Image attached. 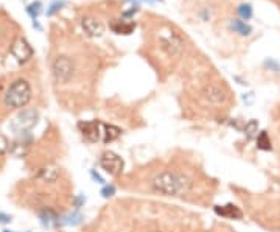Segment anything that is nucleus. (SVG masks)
Segmentation results:
<instances>
[{
  "instance_id": "nucleus-1",
  "label": "nucleus",
  "mask_w": 280,
  "mask_h": 232,
  "mask_svg": "<svg viewBox=\"0 0 280 232\" xmlns=\"http://www.w3.org/2000/svg\"><path fill=\"white\" fill-rule=\"evenodd\" d=\"M50 33V71L56 89L69 95H90L101 71V50L87 42V36L59 24Z\"/></svg>"
},
{
  "instance_id": "nucleus-2",
  "label": "nucleus",
  "mask_w": 280,
  "mask_h": 232,
  "mask_svg": "<svg viewBox=\"0 0 280 232\" xmlns=\"http://www.w3.org/2000/svg\"><path fill=\"white\" fill-rule=\"evenodd\" d=\"M145 58L154 64L157 72H173L175 67L193 50L182 28L162 14L147 11L140 18Z\"/></svg>"
},
{
  "instance_id": "nucleus-3",
  "label": "nucleus",
  "mask_w": 280,
  "mask_h": 232,
  "mask_svg": "<svg viewBox=\"0 0 280 232\" xmlns=\"http://www.w3.org/2000/svg\"><path fill=\"white\" fill-rule=\"evenodd\" d=\"M184 16L196 25H207L212 28L223 27L226 22L237 19V0H178Z\"/></svg>"
},
{
  "instance_id": "nucleus-4",
  "label": "nucleus",
  "mask_w": 280,
  "mask_h": 232,
  "mask_svg": "<svg viewBox=\"0 0 280 232\" xmlns=\"http://www.w3.org/2000/svg\"><path fill=\"white\" fill-rule=\"evenodd\" d=\"M201 80L202 83L199 84L198 95L204 103L214 107H228L232 103V95L228 84L223 78H218L214 72L210 73L209 67H206V72L201 75Z\"/></svg>"
},
{
  "instance_id": "nucleus-5",
  "label": "nucleus",
  "mask_w": 280,
  "mask_h": 232,
  "mask_svg": "<svg viewBox=\"0 0 280 232\" xmlns=\"http://www.w3.org/2000/svg\"><path fill=\"white\" fill-rule=\"evenodd\" d=\"M109 3L103 5H87L81 6L78 11V22L87 37H101L106 32V28H111L109 22H106L109 14Z\"/></svg>"
},
{
  "instance_id": "nucleus-6",
  "label": "nucleus",
  "mask_w": 280,
  "mask_h": 232,
  "mask_svg": "<svg viewBox=\"0 0 280 232\" xmlns=\"http://www.w3.org/2000/svg\"><path fill=\"white\" fill-rule=\"evenodd\" d=\"M33 98V86L27 76L16 75L6 84L2 92V103L11 111L25 107Z\"/></svg>"
},
{
  "instance_id": "nucleus-7",
  "label": "nucleus",
  "mask_w": 280,
  "mask_h": 232,
  "mask_svg": "<svg viewBox=\"0 0 280 232\" xmlns=\"http://www.w3.org/2000/svg\"><path fill=\"white\" fill-rule=\"evenodd\" d=\"M151 185L161 195L179 196L192 189V181L176 170H162L153 178Z\"/></svg>"
},
{
  "instance_id": "nucleus-8",
  "label": "nucleus",
  "mask_w": 280,
  "mask_h": 232,
  "mask_svg": "<svg viewBox=\"0 0 280 232\" xmlns=\"http://www.w3.org/2000/svg\"><path fill=\"white\" fill-rule=\"evenodd\" d=\"M37 120H39V112L36 109H24L11 120L10 129L16 134H24L36 126Z\"/></svg>"
},
{
  "instance_id": "nucleus-9",
  "label": "nucleus",
  "mask_w": 280,
  "mask_h": 232,
  "mask_svg": "<svg viewBox=\"0 0 280 232\" xmlns=\"http://www.w3.org/2000/svg\"><path fill=\"white\" fill-rule=\"evenodd\" d=\"M19 37H20L19 27L14 24L11 18H8L6 14L0 11V49L6 47L5 44H8L10 49H13L14 42H16Z\"/></svg>"
},
{
  "instance_id": "nucleus-10",
  "label": "nucleus",
  "mask_w": 280,
  "mask_h": 232,
  "mask_svg": "<svg viewBox=\"0 0 280 232\" xmlns=\"http://www.w3.org/2000/svg\"><path fill=\"white\" fill-rule=\"evenodd\" d=\"M98 164L104 170L106 173H109L111 176H118L123 172V159L122 156H118L114 151H104L101 153L100 159H98Z\"/></svg>"
},
{
  "instance_id": "nucleus-11",
  "label": "nucleus",
  "mask_w": 280,
  "mask_h": 232,
  "mask_svg": "<svg viewBox=\"0 0 280 232\" xmlns=\"http://www.w3.org/2000/svg\"><path fill=\"white\" fill-rule=\"evenodd\" d=\"M78 128L81 131L82 137H84L87 142L95 143L98 141H103V123L101 122H98V120L80 122Z\"/></svg>"
},
{
  "instance_id": "nucleus-12",
  "label": "nucleus",
  "mask_w": 280,
  "mask_h": 232,
  "mask_svg": "<svg viewBox=\"0 0 280 232\" xmlns=\"http://www.w3.org/2000/svg\"><path fill=\"white\" fill-rule=\"evenodd\" d=\"M11 55H13L14 58H17V61H20V63H27V61L33 56V50H32V47L28 45V42L20 36L19 39L14 42V45H13Z\"/></svg>"
},
{
  "instance_id": "nucleus-13",
  "label": "nucleus",
  "mask_w": 280,
  "mask_h": 232,
  "mask_svg": "<svg viewBox=\"0 0 280 232\" xmlns=\"http://www.w3.org/2000/svg\"><path fill=\"white\" fill-rule=\"evenodd\" d=\"M215 214L221 218H228V220H241L243 218V212L241 209L237 207L235 204H226V206H216Z\"/></svg>"
},
{
  "instance_id": "nucleus-14",
  "label": "nucleus",
  "mask_w": 280,
  "mask_h": 232,
  "mask_svg": "<svg viewBox=\"0 0 280 232\" xmlns=\"http://www.w3.org/2000/svg\"><path fill=\"white\" fill-rule=\"evenodd\" d=\"M120 134H122V129L114 126V125H106V123H103V143H111L114 142L115 139L120 137Z\"/></svg>"
},
{
  "instance_id": "nucleus-15",
  "label": "nucleus",
  "mask_w": 280,
  "mask_h": 232,
  "mask_svg": "<svg viewBox=\"0 0 280 232\" xmlns=\"http://www.w3.org/2000/svg\"><path fill=\"white\" fill-rule=\"evenodd\" d=\"M58 176H59V173L55 168H42L41 172L37 173V178L42 179L44 182H55L58 179Z\"/></svg>"
},
{
  "instance_id": "nucleus-16",
  "label": "nucleus",
  "mask_w": 280,
  "mask_h": 232,
  "mask_svg": "<svg viewBox=\"0 0 280 232\" xmlns=\"http://www.w3.org/2000/svg\"><path fill=\"white\" fill-rule=\"evenodd\" d=\"M257 146H259V150H263V151H269L272 146H271V139L268 136L266 131H262L257 137Z\"/></svg>"
},
{
  "instance_id": "nucleus-17",
  "label": "nucleus",
  "mask_w": 280,
  "mask_h": 232,
  "mask_svg": "<svg viewBox=\"0 0 280 232\" xmlns=\"http://www.w3.org/2000/svg\"><path fill=\"white\" fill-rule=\"evenodd\" d=\"M246 134H247V137H252L255 133H257V131H259V123H257L255 120H251V122H249L247 123V125H246Z\"/></svg>"
},
{
  "instance_id": "nucleus-18",
  "label": "nucleus",
  "mask_w": 280,
  "mask_h": 232,
  "mask_svg": "<svg viewBox=\"0 0 280 232\" xmlns=\"http://www.w3.org/2000/svg\"><path fill=\"white\" fill-rule=\"evenodd\" d=\"M8 148H10V141L3 134H0V156L8 151Z\"/></svg>"
},
{
  "instance_id": "nucleus-19",
  "label": "nucleus",
  "mask_w": 280,
  "mask_h": 232,
  "mask_svg": "<svg viewBox=\"0 0 280 232\" xmlns=\"http://www.w3.org/2000/svg\"><path fill=\"white\" fill-rule=\"evenodd\" d=\"M101 195L103 198H111L115 195V187L114 185H104V187L101 189Z\"/></svg>"
},
{
  "instance_id": "nucleus-20",
  "label": "nucleus",
  "mask_w": 280,
  "mask_h": 232,
  "mask_svg": "<svg viewBox=\"0 0 280 232\" xmlns=\"http://www.w3.org/2000/svg\"><path fill=\"white\" fill-rule=\"evenodd\" d=\"M90 176H92V179L97 182V184H101L104 185V179H103V176L100 173H97L95 170H90Z\"/></svg>"
},
{
  "instance_id": "nucleus-21",
  "label": "nucleus",
  "mask_w": 280,
  "mask_h": 232,
  "mask_svg": "<svg viewBox=\"0 0 280 232\" xmlns=\"http://www.w3.org/2000/svg\"><path fill=\"white\" fill-rule=\"evenodd\" d=\"M10 221H11V216L0 212V223H10Z\"/></svg>"
},
{
  "instance_id": "nucleus-22",
  "label": "nucleus",
  "mask_w": 280,
  "mask_h": 232,
  "mask_svg": "<svg viewBox=\"0 0 280 232\" xmlns=\"http://www.w3.org/2000/svg\"><path fill=\"white\" fill-rule=\"evenodd\" d=\"M272 2H274L276 5H279V6H280V0H272Z\"/></svg>"
},
{
  "instance_id": "nucleus-23",
  "label": "nucleus",
  "mask_w": 280,
  "mask_h": 232,
  "mask_svg": "<svg viewBox=\"0 0 280 232\" xmlns=\"http://www.w3.org/2000/svg\"><path fill=\"white\" fill-rule=\"evenodd\" d=\"M3 232H14V231H8V229H5Z\"/></svg>"
}]
</instances>
